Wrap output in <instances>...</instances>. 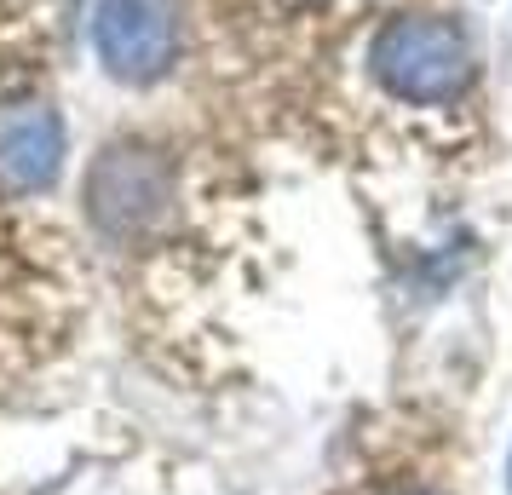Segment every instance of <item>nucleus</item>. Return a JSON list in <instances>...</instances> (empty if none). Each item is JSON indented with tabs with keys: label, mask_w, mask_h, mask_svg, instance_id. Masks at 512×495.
<instances>
[{
	"label": "nucleus",
	"mask_w": 512,
	"mask_h": 495,
	"mask_svg": "<svg viewBox=\"0 0 512 495\" xmlns=\"http://www.w3.org/2000/svg\"><path fill=\"white\" fill-rule=\"evenodd\" d=\"M64 167V121L52 104L24 98L0 110V185L47 190Z\"/></svg>",
	"instance_id": "nucleus-4"
},
{
	"label": "nucleus",
	"mask_w": 512,
	"mask_h": 495,
	"mask_svg": "<svg viewBox=\"0 0 512 495\" xmlns=\"http://www.w3.org/2000/svg\"><path fill=\"white\" fill-rule=\"evenodd\" d=\"M167 190H173V173L156 150L116 144L87 173V208L110 236H133L167 208Z\"/></svg>",
	"instance_id": "nucleus-3"
},
{
	"label": "nucleus",
	"mask_w": 512,
	"mask_h": 495,
	"mask_svg": "<svg viewBox=\"0 0 512 495\" xmlns=\"http://www.w3.org/2000/svg\"><path fill=\"white\" fill-rule=\"evenodd\" d=\"M507 478H512V467H507Z\"/></svg>",
	"instance_id": "nucleus-6"
},
{
	"label": "nucleus",
	"mask_w": 512,
	"mask_h": 495,
	"mask_svg": "<svg viewBox=\"0 0 512 495\" xmlns=\"http://www.w3.org/2000/svg\"><path fill=\"white\" fill-rule=\"evenodd\" d=\"M369 75L409 110H449L472 93L478 52L449 18H386L369 41Z\"/></svg>",
	"instance_id": "nucleus-1"
},
{
	"label": "nucleus",
	"mask_w": 512,
	"mask_h": 495,
	"mask_svg": "<svg viewBox=\"0 0 512 495\" xmlns=\"http://www.w3.org/2000/svg\"><path fill=\"white\" fill-rule=\"evenodd\" d=\"M98 64L116 81H162L179 52V6L173 0H98L93 12Z\"/></svg>",
	"instance_id": "nucleus-2"
},
{
	"label": "nucleus",
	"mask_w": 512,
	"mask_h": 495,
	"mask_svg": "<svg viewBox=\"0 0 512 495\" xmlns=\"http://www.w3.org/2000/svg\"><path fill=\"white\" fill-rule=\"evenodd\" d=\"M386 495H432V490H386Z\"/></svg>",
	"instance_id": "nucleus-5"
}]
</instances>
